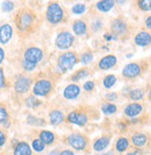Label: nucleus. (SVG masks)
<instances>
[{"mask_svg": "<svg viewBox=\"0 0 151 155\" xmlns=\"http://www.w3.org/2000/svg\"><path fill=\"white\" fill-rule=\"evenodd\" d=\"M76 61H77V58L75 54L72 52H67L60 56L58 65L63 72H67L74 67Z\"/></svg>", "mask_w": 151, "mask_h": 155, "instance_id": "obj_1", "label": "nucleus"}, {"mask_svg": "<svg viewBox=\"0 0 151 155\" xmlns=\"http://www.w3.org/2000/svg\"><path fill=\"white\" fill-rule=\"evenodd\" d=\"M63 18V10L59 4L52 3L49 6L47 10V19L51 23H57Z\"/></svg>", "mask_w": 151, "mask_h": 155, "instance_id": "obj_2", "label": "nucleus"}, {"mask_svg": "<svg viewBox=\"0 0 151 155\" xmlns=\"http://www.w3.org/2000/svg\"><path fill=\"white\" fill-rule=\"evenodd\" d=\"M73 41L74 37L72 36L71 34H69L68 32H63L57 36L55 44L60 49H67L72 46Z\"/></svg>", "mask_w": 151, "mask_h": 155, "instance_id": "obj_3", "label": "nucleus"}, {"mask_svg": "<svg viewBox=\"0 0 151 155\" xmlns=\"http://www.w3.org/2000/svg\"><path fill=\"white\" fill-rule=\"evenodd\" d=\"M42 56H43V53L41 51L39 48H28L25 53H24V58H25V61H30V62H33V63H37L41 59H42Z\"/></svg>", "mask_w": 151, "mask_h": 155, "instance_id": "obj_4", "label": "nucleus"}, {"mask_svg": "<svg viewBox=\"0 0 151 155\" xmlns=\"http://www.w3.org/2000/svg\"><path fill=\"white\" fill-rule=\"evenodd\" d=\"M51 88V84L47 80L38 81L34 87V93L37 96H45Z\"/></svg>", "mask_w": 151, "mask_h": 155, "instance_id": "obj_5", "label": "nucleus"}, {"mask_svg": "<svg viewBox=\"0 0 151 155\" xmlns=\"http://www.w3.org/2000/svg\"><path fill=\"white\" fill-rule=\"evenodd\" d=\"M140 72H141V69L139 65H137L136 63H130L124 67V69H123V71H122V74L126 77L132 78L138 75Z\"/></svg>", "mask_w": 151, "mask_h": 155, "instance_id": "obj_6", "label": "nucleus"}, {"mask_svg": "<svg viewBox=\"0 0 151 155\" xmlns=\"http://www.w3.org/2000/svg\"><path fill=\"white\" fill-rule=\"evenodd\" d=\"M68 142L69 144L75 148L76 150H82L85 148V145H86V141L85 139L78 136V135H72L68 137Z\"/></svg>", "mask_w": 151, "mask_h": 155, "instance_id": "obj_7", "label": "nucleus"}, {"mask_svg": "<svg viewBox=\"0 0 151 155\" xmlns=\"http://www.w3.org/2000/svg\"><path fill=\"white\" fill-rule=\"evenodd\" d=\"M135 44L140 47L148 46L151 43V35L146 32H141L135 36Z\"/></svg>", "mask_w": 151, "mask_h": 155, "instance_id": "obj_8", "label": "nucleus"}, {"mask_svg": "<svg viewBox=\"0 0 151 155\" xmlns=\"http://www.w3.org/2000/svg\"><path fill=\"white\" fill-rule=\"evenodd\" d=\"M12 35V28L9 24H4L0 30V40L2 44H6L9 41Z\"/></svg>", "mask_w": 151, "mask_h": 155, "instance_id": "obj_9", "label": "nucleus"}, {"mask_svg": "<svg viewBox=\"0 0 151 155\" xmlns=\"http://www.w3.org/2000/svg\"><path fill=\"white\" fill-rule=\"evenodd\" d=\"M32 20H33V18L29 13L24 12V13L21 14L18 21H17V24H18L19 29L23 30V29H25V28H27L32 22Z\"/></svg>", "mask_w": 151, "mask_h": 155, "instance_id": "obj_10", "label": "nucleus"}, {"mask_svg": "<svg viewBox=\"0 0 151 155\" xmlns=\"http://www.w3.org/2000/svg\"><path fill=\"white\" fill-rule=\"evenodd\" d=\"M68 121L77 125H84L87 123V117L84 114H77V112H71L68 115Z\"/></svg>", "mask_w": 151, "mask_h": 155, "instance_id": "obj_11", "label": "nucleus"}, {"mask_svg": "<svg viewBox=\"0 0 151 155\" xmlns=\"http://www.w3.org/2000/svg\"><path fill=\"white\" fill-rule=\"evenodd\" d=\"M30 80L26 77H21L17 80L16 84H15V89L17 92L20 93H24L28 90L29 87H30Z\"/></svg>", "mask_w": 151, "mask_h": 155, "instance_id": "obj_12", "label": "nucleus"}, {"mask_svg": "<svg viewBox=\"0 0 151 155\" xmlns=\"http://www.w3.org/2000/svg\"><path fill=\"white\" fill-rule=\"evenodd\" d=\"M116 62H117V58L113 55H110V56H106V57L102 59L100 61L99 66L103 70H107V69L112 68L116 64Z\"/></svg>", "mask_w": 151, "mask_h": 155, "instance_id": "obj_13", "label": "nucleus"}, {"mask_svg": "<svg viewBox=\"0 0 151 155\" xmlns=\"http://www.w3.org/2000/svg\"><path fill=\"white\" fill-rule=\"evenodd\" d=\"M79 93H80V88L77 86H76V84H71V86H68L64 89L63 96L64 97L71 100V98L77 97L79 95Z\"/></svg>", "mask_w": 151, "mask_h": 155, "instance_id": "obj_14", "label": "nucleus"}, {"mask_svg": "<svg viewBox=\"0 0 151 155\" xmlns=\"http://www.w3.org/2000/svg\"><path fill=\"white\" fill-rule=\"evenodd\" d=\"M142 109L143 108L140 104L132 103V104H130L126 107L125 114H126V115H128L130 117H135L142 111Z\"/></svg>", "mask_w": 151, "mask_h": 155, "instance_id": "obj_15", "label": "nucleus"}, {"mask_svg": "<svg viewBox=\"0 0 151 155\" xmlns=\"http://www.w3.org/2000/svg\"><path fill=\"white\" fill-rule=\"evenodd\" d=\"M14 155H31V150L26 143H20L14 150Z\"/></svg>", "mask_w": 151, "mask_h": 155, "instance_id": "obj_16", "label": "nucleus"}, {"mask_svg": "<svg viewBox=\"0 0 151 155\" xmlns=\"http://www.w3.org/2000/svg\"><path fill=\"white\" fill-rule=\"evenodd\" d=\"M112 30L114 33L116 34H118V35H121L125 32L126 30V25L125 23L123 22L122 21L120 20H116L114 21L113 24H112Z\"/></svg>", "mask_w": 151, "mask_h": 155, "instance_id": "obj_17", "label": "nucleus"}, {"mask_svg": "<svg viewBox=\"0 0 151 155\" xmlns=\"http://www.w3.org/2000/svg\"><path fill=\"white\" fill-rule=\"evenodd\" d=\"M114 6L113 0H102V1L97 3V8L99 10L103 12H107L110 10Z\"/></svg>", "mask_w": 151, "mask_h": 155, "instance_id": "obj_18", "label": "nucleus"}, {"mask_svg": "<svg viewBox=\"0 0 151 155\" xmlns=\"http://www.w3.org/2000/svg\"><path fill=\"white\" fill-rule=\"evenodd\" d=\"M108 144H109V138L106 137H104L99 138V139L97 140V141H96V142L94 143L93 148H94L95 150L101 151V150H105V149L107 147Z\"/></svg>", "mask_w": 151, "mask_h": 155, "instance_id": "obj_19", "label": "nucleus"}, {"mask_svg": "<svg viewBox=\"0 0 151 155\" xmlns=\"http://www.w3.org/2000/svg\"><path fill=\"white\" fill-rule=\"evenodd\" d=\"M86 24L82 21H77L73 25V30L77 35H83L86 32Z\"/></svg>", "mask_w": 151, "mask_h": 155, "instance_id": "obj_20", "label": "nucleus"}, {"mask_svg": "<svg viewBox=\"0 0 151 155\" xmlns=\"http://www.w3.org/2000/svg\"><path fill=\"white\" fill-rule=\"evenodd\" d=\"M50 123L52 124H59L63 122V117L62 112H60L59 110H54L50 114Z\"/></svg>", "mask_w": 151, "mask_h": 155, "instance_id": "obj_21", "label": "nucleus"}, {"mask_svg": "<svg viewBox=\"0 0 151 155\" xmlns=\"http://www.w3.org/2000/svg\"><path fill=\"white\" fill-rule=\"evenodd\" d=\"M132 142L137 147H142L146 142V137L143 134H136L132 137Z\"/></svg>", "mask_w": 151, "mask_h": 155, "instance_id": "obj_22", "label": "nucleus"}, {"mask_svg": "<svg viewBox=\"0 0 151 155\" xmlns=\"http://www.w3.org/2000/svg\"><path fill=\"white\" fill-rule=\"evenodd\" d=\"M40 139L46 144H50L53 141L54 139V136L52 133L49 132V131H42L40 133Z\"/></svg>", "mask_w": 151, "mask_h": 155, "instance_id": "obj_23", "label": "nucleus"}, {"mask_svg": "<svg viewBox=\"0 0 151 155\" xmlns=\"http://www.w3.org/2000/svg\"><path fill=\"white\" fill-rule=\"evenodd\" d=\"M130 97L133 101H140L144 97V92L141 89H133L130 92Z\"/></svg>", "mask_w": 151, "mask_h": 155, "instance_id": "obj_24", "label": "nucleus"}, {"mask_svg": "<svg viewBox=\"0 0 151 155\" xmlns=\"http://www.w3.org/2000/svg\"><path fill=\"white\" fill-rule=\"evenodd\" d=\"M129 146V142H128V140L124 137H122L120 138L118 143H117V150L118 151H124Z\"/></svg>", "mask_w": 151, "mask_h": 155, "instance_id": "obj_25", "label": "nucleus"}, {"mask_svg": "<svg viewBox=\"0 0 151 155\" xmlns=\"http://www.w3.org/2000/svg\"><path fill=\"white\" fill-rule=\"evenodd\" d=\"M139 8L144 11L151 10V0H139Z\"/></svg>", "mask_w": 151, "mask_h": 155, "instance_id": "obj_26", "label": "nucleus"}, {"mask_svg": "<svg viewBox=\"0 0 151 155\" xmlns=\"http://www.w3.org/2000/svg\"><path fill=\"white\" fill-rule=\"evenodd\" d=\"M115 83H116V77L114 75H108L104 80V86L106 88H110Z\"/></svg>", "mask_w": 151, "mask_h": 155, "instance_id": "obj_27", "label": "nucleus"}, {"mask_svg": "<svg viewBox=\"0 0 151 155\" xmlns=\"http://www.w3.org/2000/svg\"><path fill=\"white\" fill-rule=\"evenodd\" d=\"M102 110L105 114H114L117 110V107L112 104H105L103 106Z\"/></svg>", "mask_w": 151, "mask_h": 155, "instance_id": "obj_28", "label": "nucleus"}, {"mask_svg": "<svg viewBox=\"0 0 151 155\" xmlns=\"http://www.w3.org/2000/svg\"><path fill=\"white\" fill-rule=\"evenodd\" d=\"M44 142L42 140H39V139H36L33 142V149L36 150V151H41L44 150Z\"/></svg>", "mask_w": 151, "mask_h": 155, "instance_id": "obj_29", "label": "nucleus"}, {"mask_svg": "<svg viewBox=\"0 0 151 155\" xmlns=\"http://www.w3.org/2000/svg\"><path fill=\"white\" fill-rule=\"evenodd\" d=\"M85 9H86V7L83 4H77L73 7L72 11L75 14H82L85 11Z\"/></svg>", "mask_w": 151, "mask_h": 155, "instance_id": "obj_30", "label": "nucleus"}, {"mask_svg": "<svg viewBox=\"0 0 151 155\" xmlns=\"http://www.w3.org/2000/svg\"><path fill=\"white\" fill-rule=\"evenodd\" d=\"M2 8L5 12H9L13 9V8H14V5H13V3L11 1H9V0H6V1L3 3Z\"/></svg>", "mask_w": 151, "mask_h": 155, "instance_id": "obj_31", "label": "nucleus"}, {"mask_svg": "<svg viewBox=\"0 0 151 155\" xmlns=\"http://www.w3.org/2000/svg\"><path fill=\"white\" fill-rule=\"evenodd\" d=\"M86 76H88V73H87L86 71H84V70H82V71H79L78 73H77V74L72 77V79L75 80V81H77V80H78V79H82V78H84V77H86Z\"/></svg>", "mask_w": 151, "mask_h": 155, "instance_id": "obj_32", "label": "nucleus"}, {"mask_svg": "<svg viewBox=\"0 0 151 155\" xmlns=\"http://www.w3.org/2000/svg\"><path fill=\"white\" fill-rule=\"evenodd\" d=\"M91 60H92V56L90 53L84 54L83 56H82V58H81V61H82V63H84V64L90 63L91 61Z\"/></svg>", "mask_w": 151, "mask_h": 155, "instance_id": "obj_33", "label": "nucleus"}, {"mask_svg": "<svg viewBox=\"0 0 151 155\" xmlns=\"http://www.w3.org/2000/svg\"><path fill=\"white\" fill-rule=\"evenodd\" d=\"M36 63H33V62H30V61H27L24 60L23 61V68L25 70H27V71H32V70L36 67Z\"/></svg>", "mask_w": 151, "mask_h": 155, "instance_id": "obj_34", "label": "nucleus"}, {"mask_svg": "<svg viewBox=\"0 0 151 155\" xmlns=\"http://www.w3.org/2000/svg\"><path fill=\"white\" fill-rule=\"evenodd\" d=\"M93 87H94V84H93L92 82H87V83H85V84H84V88H85L86 90H88V91L91 90V89L93 88Z\"/></svg>", "mask_w": 151, "mask_h": 155, "instance_id": "obj_35", "label": "nucleus"}, {"mask_svg": "<svg viewBox=\"0 0 151 155\" xmlns=\"http://www.w3.org/2000/svg\"><path fill=\"white\" fill-rule=\"evenodd\" d=\"M0 111H1V123H4L7 119V112L4 110V108H1Z\"/></svg>", "mask_w": 151, "mask_h": 155, "instance_id": "obj_36", "label": "nucleus"}, {"mask_svg": "<svg viewBox=\"0 0 151 155\" xmlns=\"http://www.w3.org/2000/svg\"><path fill=\"white\" fill-rule=\"evenodd\" d=\"M106 98H107V100H109V101H116L117 95L115 93H110V94L106 95Z\"/></svg>", "mask_w": 151, "mask_h": 155, "instance_id": "obj_37", "label": "nucleus"}, {"mask_svg": "<svg viewBox=\"0 0 151 155\" xmlns=\"http://www.w3.org/2000/svg\"><path fill=\"white\" fill-rule=\"evenodd\" d=\"M146 27L148 28V29H151V16L148 17V18L146 19Z\"/></svg>", "mask_w": 151, "mask_h": 155, "instance_id": "obj_38", "label": "nucleus"}, {"mask_svg": "<svg viewBox=\"0 0 151 155\" xmlns=\"http://www.w3.org/2000/svg\"><path fill=\"white\" fill-rule=\"evenodd\" d=\"M61 155H74V153L72 151H70V150H63L61 153Z\"/></svg>", "mask_w": 151, "mask_h": 155, "instance_id": "obj_39", "label": "nucleus"}, {"mask_svg": "<svg viewBox=\"0 0 151 155\" xmlns=\"http://www.w3.org/2000/svg\"><path fill=\"white\" fill-rule=\"evenodd\" d=\"M0 74H1V87H4V76H3V72L2 70L0 71Z\"/></svg>", "mask_w": 151, "mask_h": 155, "instance_id": "obj_40", "label": "nucleus"}, {"mask_svg": "<svg viewBox=\"0 0 151 155\" xmlns=\"http://www.w3.org/2000/svg\"><path fill=\"white\" fill-rule=\"evenodd\" d=\"M0 137H1V146H3L4 145V142H5V137H4V135H3V133H0Z\"/></svg>", "mask_w": 151, "mask_h": 155, "instance_id": "obj_41", "label": "nucleus"}, {"mask_svg": "<svg viewBox=\"0 0 151 155\" xmlns=\"http://www.w3.org/2000/svg\"><path fill=\"white\" fill-rule=\"evenodd\" d=\"M0 53H1V62H2L3 61V59H4V51H3L2 48L0 49Z\"/></svg>", "mask_w": 151, "mask_h": 155, "instance_id": "obj_42", "label": "nucleus"}, {"mask_svg": "<svg viewBox=\"0 0 151 155\" xmlns=\"http://www.w3.org/2000/svg\"><path fill=\"white\" fill-rule=\"evenodd\" d=\"M49 155H61V154H59V153H58V151L54 150V151H51Z\"/></svg>", "mask_w": 151, "mask_h": 155, "instance_id": "obj_43", "label": "nucleus"}, {"mask_svg": "<svg viewBox=\"0 0 151 155\" xmlns=\"http://www.w3.org/2000/svg\"><path fill=\"white\" fill-rule=\"evenodd\" d=\"M115 1L117 3H118V4H123V3L125 2V0H115Z\"/></svg>", "mask_w": 151, "mask_h": 155, "instance_id": "obj_44", "label": "nucleus"}, {"mask_svg": "<svg viewBox=\"0 0 151 155\" xmlns=\"http://www.w3.org/2000/svg\"><path fill=\"white\" fill-rule=\"evenodd\" d=\"M103 155H113L111 152H108V153H105V154H103Z\"/></svg>", "mask_w": 151, "mask_h": 155, "instance_id": "obj_45", "label": "nucleus"}, {"mask_svg": "<svg viewBox=\"0 0 151 155\" xmlns=\"http://www.w3.org/2000/svg\"><path fill=\"white\" fill-rule=\"evenodd\" d=\"M128 155H137V154H136V152H132V153H129Z\"/></svg>", "mask_w": 151, "mask_h": 155, "instance_id": "obj_46", "label": "nucleus"}, {"mask_svg": "<svg viewBox=\"0 0 151 155\" xmlns=\"http://www.w3.org/2000/svg\"><path fill=\"white\" fill-rule=\"evenodd\" d=\"M149 98H150V101H151V91H150V93H149Z\"/></svg>", "mask_w": 151, "mask_h": 155, "instance_id": "obj_47", "label": "nucleus"}]
</instances>
